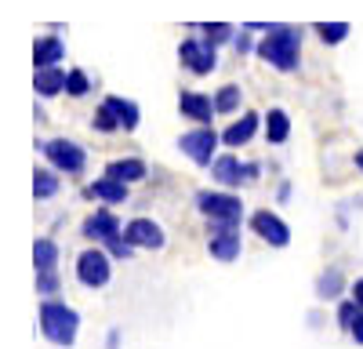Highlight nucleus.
<instances>
[{
    "label": "nucleus",
    "instance_id": "f257e3e1",
    "mask_svg": "<svg viewBox=\"0 0 363 349\" xmlns=\"http://www.w3.org/2000/svg\"><path fill=\"white\" fill-rule=\"evenodd\" d=\"M255 51H258L262 62H269L272 70H280V73H294V70H298V62H301V29L269 22L265 37L258 40V48H255Z\"/></svg>",
    "mask_w": 363,
    "mask_h": 349
},
{
    "label": "nucleus",
    "instance_id": "f03ea898",
    "mask_svg": "<svg viewBox=\"0 0 363 349\" xmlns=\"http://www.w3.org/2000/svg\"><path fill=\"white\" fill-rule=\"evenodd\" d=\"M37 320H40V335L55 345H62V349H69L80 335V313L66 302H58V299H44Z\"/></svg>",
    "mask_w": 363,
    "mask_h": 349
},
{
    "label": "nucleus",
    "instance_id": "7ed1b4c3",
    "mask_svg": "<svg viewBox=\"0 0 363 349\" xmlns=\"http://www.w3.org/2000/svg\"><path fill=\"white\" fill-rule=\"evenodd\" d=\"M196 211L207 222H222V226H240L244 218V200L229 189H200L196 193Z\"/></svg>",
    "mask_w": 363,
    "mask_h": 349
},
{
    "label": "nucleus",
    "instance_id": "20e7f679",
    "mask_svg": "<svg viewBox=\"0 0 363 349\" xmlns=\"http://www.w3.org/2000/svg\"><path fill=\"white\" fill-rule=\"evenodd\" d=\"M218 131L211 128V124H200V128H193V131H186L178 138V150L186 153L196 167H211L218 160Z\"/></svg>",
    "mask_w": 363,
    "mask_h": 349
},
{
    "label": "nucleus",
    "instance_id": "39448f33",
    "mask_svg": "<svg viewBox=\"0 0 363 349\" xmlns=\"http://www.w3.org/2000/svg\"><path fill=\"white\" fill-rule=\"evenodd\" d=\"M40 153L48 157V164L58 171V174H80L87 167V150L73 138H51L40 145Z\"/></svg>",
    "mask_w": 363,
    "mask_h": 349
},
{
    "label": "nucleus",
    "instance_id": "423d86ee",
    "mask_svg": "<svg viewBox=\"0 0 363 349\" xmlns=\"http://www.w3.org/2000/svg\"><path fill=\"white\" fill-rule=\"evenodd\" d=\"M109 277H113V255H109V251H102V248H84V251L77 255V280H80L84 287L99 291V287L109 284Z\"/></svg>",
    "mask_w": 363,
    "mask_h": 349
},
{
    "label": "nucleus",
    "instance_id": "0eeeda50",
    "mask_svg": "<svg viewBox=\"0 0 363 349\" xmlns=\"http://www.w3.org/2000/svg\"><path fill=\"white\" fill-rule=\"evenodd\" d=\"M207 251L218 262H236L244 251L240 240V226H222V222H207Z\"/></svg>",
    "mask_w": 363,
    "mask_h": 349
},
{
    "label": "nucleus",
    "instance_id": "6e6552de",
    "mask_svg": "<svg viewBox=\"0 0 363 349\" xmlns=\"http://www.w3.org/2000/svg\"><path fill=\"white\" fill-rule=\"evenodd\" d=\"M258 164H240L236 153H222L215 164H211V174H215V182H222L225 189H236L244 182H255L258 179Z\"/></svg>",
    "mask_w": 363,
    "mask_h": 349
},
{
    "label": "nucleus",
    "instance_id": "1a4fd4ad",
    "mask_svg": "<svg viewBox=\"0 0 363 349\" xmlns=\"http://www.w3.org/2000/svg\"><path fill=\"white\" fill-rule=\"evenodd\" d=\"M178 62L186 66L193 77H207L211 70H218V55H215V48H207L203 40L186 37L178 44Z\"/></svg>",
    "mask_w": 363,
    "mask_h": 349
},
{
    "label": "nucleus",
    "instance_id": "9d476101",
    "mask_svg": "<svg viewBox=\"0 0 363 349\" xmlns=\"http://www.w3.org/2000/svg\"><path fill=\"white\" fill-rule=\"evenodd\" d=\"M251 229L258 233L269 248H287L291 244V226L277 211H269V208H262V211L251 215Z\"/></svg>",
    "mask_w": 363,
    "mask_h": 349
},
{
    "label": "nucleus",
    "instance_id": "9b49d317",
    "mask_svg": "<svg viewBox=\"0 0 363 349\" xmlns=\"http://www.w3.org/2000/svg\"><path fill=\"white\" fill-rule=\"evenodd\" d=\"M124 237H128L135 248H142V251H160V248L167 244L160 222H153V218H131V222L124 226Z\"/></svg>",
    "mask_w": 363,
    "mask_h": 349
},
{
    "label": "nucleus",
    "instance_id": "f8f14e48",
    "mask_svg": "<svg viewBox=\"0 0 363 349\" xmlns=\"http://www.w3.org/2000/svg\"><path fill=\"white\" fill-rule=\"evenodd\" d=\"M80 233H84V240H99V244H106V240L116 237V233H124V229H120V218H116L109 208H99V211H91V215L84 218Z\"/></svg>",
    "mask_w": 363,
    "mask_h": 349
},
{
    "label": "nucleus",
    "instance_id": "ddd939ff",
    "mask_svg": "<svg viewBox=\"0 0 363 349\" xmlns=\"http://www.w3.org/2000/svg\"><path fill=\"white\" fill-rule=\"evenodd\" d=\"M262 121L265 116H258L255 109H247V113H240V121H233L225 131H222V142L229 145V150H240V145H247L255 135H258V128H262Z\"/></svg>",
    "mask_w": 363,
    "mask_h": 349
},
{
    "label": "nucleus",
    "instance_id": "4468645a",
    "mask_svg": "<svg viewBox=\"0 0 363 349\" xmlns=\"http://www.w3.org/2000/svg\"><path fill=\"white\" fill-rule=\"evenodd\" d=\"M178 109L182 116H189L193 124H211V116H215V99L203 95V92H178Z\"/></svg>",
    "mask_w": 363,
    "mask_h": 349
},
{
    "label": "nucleus",
    "instance_id": "2eb2a0df",
    "mask_svg": "<svg viewBox=\"0 0 363 349\" xmlns=\"http://www.w3.org/2000/svg\"><path fill=\"white\" fill-rule=\"evenodd\" d=\"M62 58H66V40H62V37H55V33L37 37V44H33V66H37V70L62 66Z\"/></svg>",
    "mask_w": 363,
    "mask_h": 349
},
{
    "label": "nucleus",
    "instance_id": "dca6fc26",
    "mask_svg": "<svg viewBox=\"0 0 363 349\" xmlns=\"http://www.w3.org/2000/svg\"><path fill=\"white\" fill-rule=\"evenodd\" d=\"M66 77H69V70H62V66L37 70V73H33V87H37V95H40V99L66 95Z\"/></svg>",
    "mask_w": 363,
    "mask_h": 349
},
{
    "label": "nucleus",
    "instance_id": "f3484780",
    "mask_svg": "<svg viewBox=\"0 0 363 349\" xmlns=\"http://www.w3.org/2000/svg\"><path fill=\"white\" fill-rule=\"evenodd\" d=\"M128 182H120V179H113V174H102V179H95L87 186V196H95V200H102V204H124L128 200Z\"/></svg>",
    "mask_w": 363,
    "mask_h": 349
},
{
    "label": "nucleus",
    "instance_id": "a211bd4d",
    "mask_svg": "<svg viewBox=\"0 0 363 349\" xmlns=\"http://www.w3.org/2000/svg\"><path fill=\"white\" fill-rule=\"evenodd\" d=\"M262 131H265L269 145H284V142L291 138V116H287V109L272 106V109L265 113V121H262Z\"/></svg>",
    "mask_w": 363,
    "mask_h": 349
},
{
    "label": "nucleus",
    "instance_id": "6ab92c4d",
    "mask_svg": "<svg viewBox=\"0 0 363 349\" xmlns=\"http://www.w3.org/2000/svg\"><path fill=\"white\" fill-rule=\"evenodd\" d=\"M106 106L113 109V116L120 121V128H124V131H135V128L142 124V113H138V106H135L131 99H120V95H106Z\"/></svg>",
    "mask_w": 363,
    "mask_h": 349
},
{
    "label": "nucleus",
    "instance_id": "aec40b11",
    "mask_svg": "<svg viewBox=\"0 0 363 349\" xmlns=\"http://www.w3.org/2000/svg\"><path fill=\"white\" fill-rule=\"evenodd\" d=\"M106 174H113V179H120V182H142L145 179V164L138 160V157H124V160H109L106 164Z\"/></svg>",
    "mask_w": 363,
    "mask_h": 349
},
{
    "label": "nucleus",
    "instance_id": "412c9836",
    "mask_svg": "<svg viewBox=\"0 0 363 349\" xmlns=\"http://www.w3.org/2000/svg\"><path fill=\"white\" fill-rule=\"evenodd\" d=\"M345 291V277H342V270L338 266H330V270H323L320 273V280H316V299H323V302H335L338 295Z\"/></svg>",
    "mask_w": 363,
    "mask_h": 349
},
{
    "label": "nucleus",
    "instance_id": "4be33fe9",
    "mask_svg": "<svg viewBox=\"0 0 363 349\" xmlns=\"http://www.w3.org/2000/svg\"><path fill=\"white\" fill-rule=\"evenodd\" d=\"M58 186H62V182H58V171L55 167H37L33 171V196L37 200H51L58 193Z\"/></svg>",
    "mask_w": 363,
    "mask_h": 349
},
{
    "label": "nucleus",
    "instance_id": "5701e85b",
    "mask_svg": "<svg viewBox=\"0 0 363 349\" xmlns=\"http://www.w3.org/2000/svg\"><path fill=\"white\" fill-rule=\"evenodd\" d=\"M33 266H37V273H48V270L58 266V244L51 237H40L33 244Z\"/></svg>",
    "mask_w": 363,
    "mask_h": 349
},
{
    "label": "nucleus",
    "instance_id": "b1692460",
    "mask_svg": "<svg viewBox=\"0 0 363 349\" xmlns=\"http://www.w3.org/2000/svg\"><path fill=\"white\" fill-rule=\"evenodd\" d=\"M196 29L203 33V44H207V48H218V44H225V40L236 37V29H233L229 22H203V26H196Z\"/></svg>",
    "mask_w": 363,
    "mask_h": 349
},
{
    "label": "nucleus",
    "instance_id": "393cba45",
    "mask_svg": "<svg viewBox=\"0 0 363 349\" xmlns=\"http://www.w3.org/2000/svg\"><path fill=\"white\" fill-rule=\"evenodd\" d=\"M313 29H316V37H320L323 44H330V48H338V44H342V40L352 33L349 22H316Z\"/></svg>",
    "mask_w": 363,
    "mask_h": 349
},
{
    "label": "nucleus",
    "instance_id": "a878e982",
    "mask_svg": "<svg viewBox=\"0 0 363 349\" xmlns=\"http://www.w3.org/2000/svg\"><path fill=\"white\" fill-rule=\"evenodd\" d=\"M240 99H244V92H240V84H225L215 92V109L218 113H236L240 109Z\"/></svg>",
    "mask_w": 363,
    "mask_h": 349
},
{
    "label": "nucleus",
    "instance_id": "bb28decb",
    "mask_svg": "<svg viewBox=\"0 0 363 349\" xmlns=\"http://www.w3.org/2000/svg\"><path fill=\"white\" fill-rule=\"evenodd\" d=\"M91 128H95L99 135H116V131H124V128H120V121L113 116V109H109L106 102L95 109V116H91Z\"/></svg>",
    "mask_w": 363,
    "mask_h": 349
},
{
    "label": "nucleus",
    "instance_id": "cd10ccee",
    "mask_svg": "<svg viewBox=\"0 0 363 349\" xmlns=\"http://www.w3.org/2000/svg\"><path fill=\"white\" fill-rule=\"evenodd\" d=\"M66 95H69V99H84V95H91V80H87L84 70H69V77H66Z\"/></svg>",
    "mask_w": 363,
    "mask_h": 349
},
{
    "label": "nucleus",
    "instance_id": "c85d7f7f",
    "mask_svg": "<svg viewBox=\"0 0 363 349\" xmlns=\"http://www.w3.org/2000/svg\"><path fill=\"white\" fill-rule=\"evenodd\" d=\"M363 309L356 306V299H349V302H342L338 306V324L345 328V331H352V324H356V316H359Z\"/></svg>",
    "mask_w": 363,
    "mask_h": 349
},
{
    "label": "nucleus",
    "instance_id": "c756f323",
    "mask_svg": "<svg viewBox=\"0 0 363 349\" xmlns=\"http://www.w3.org/2000/svg\"><path fill=\"white\" fill-rule=\"evenodd\" d=\"M37 291L44 299H51L55 291H58V273L55 270H48V273H37Z\"/></svg>",
    "mask_w": 363,
    "mask_h": 349
},
{
    "label": "nucleus",
    "instance_id": "7c9ffc66",
    "mask_svg": "<svg viewBox=\"0 0 363 349\" xmlns=\"http://www.w3.org/2000/svg\"><path fill=\"white\" fill-rule=\"evenodd\" d=\"M255 48H258V44H251L247 33H240V37H236V55H251Z\"/></svg>",
    "mask_w": 363,
    "mask_h": 349
},
{
    "label": "nucleus",
    "instance_id": "2f4dec72",
    "mask_svg": "<svg viewBox=\"0 0 363 349\" xmlns=\"http://www.w3.org/2000/svg\"><path fill=\"white\" fill-rule=\"evenodd\" d=\"M352 338H356V345H363V313L356 316V324H352V331H349Z\"/></svg>",
    "mask_w": 363,
    "mask_h": 349
},
{
    "label": "nucleus",
    "instance_id": "473e14b6",
    "mask_svg": "<svg viewBox=\"0 0 363 349\" xmlns=\"http://www.w3.org/2000/svg\"><path fill=\"white\" fill-rule=\"evenodd\" d=\"M352 299H356V306L363 309V277H359V280L352 284Z\"/></svg>",
    "mask_w": 363,
    "mask_h": 349
},
{
    "label": "nucleus",
    "instance_id": "72a5a7b5",
    "mask_svg": "<svg viewBox=\"0 0 363 349\" xmlns=\"http://www.w3.org/2000/svg\"><path fill=\"white\" fill-rule=\"evenodd\" d=\"M352 164H356V167L363 171V150H356V153H352Z\"/></svg>",
    "mask_w": 363,
    "mask_h": 349
}]
</instances>
